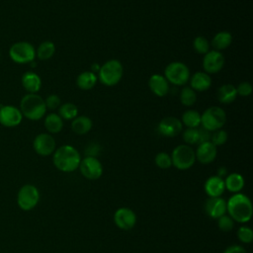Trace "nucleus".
Listing matches in <instances>:
<instances>
[{
  "label": "nucleus",
  "instance_id": "obj_1",
  "mask_svg": "<svg viewBox=\"0 0 253 253\" xmlns=\"http://www.w3.org/2000/svg\"><path fill=\"white\" fill-rule=\"evenodd\" d=\"M226 211L234 221L246 223L252 217V203L246 195L236 193L226 202Z\"/></svg>",
  "mask_w": 253,
  "mask_h": 253
},
{
  "label": "nucleus",
  "instance_id": "obj_2",
  "mask_svg": "<svg viewBox=\"0 0 253 253\" xmlns=\"http://www.w3.org/2000/svg\"><path fill=\"white\" fill-rule=\"evenodd\" d=\"M81 156L78 150L69 144L59 146L52 153V162L55 168L61 172L69 173L78 169Z\"/></svg>",
  "mask_w": 253,
  "mask_h": 253
},
{
  "label": "nucleus",
  "instance_id": "obj_3",
  "mask_svg": "<svg viewBox=\"0 0 253 253\" xmlns=\"http://www.w3.org/2000/svg\"><path fill=\"white\" fill-rule=\"evenodd\" d=\"M20 111L23 117L30 121H39L44 117L46 107L44 100L37 93H27L20 101Z\"/></svg>",
  "mask_w": 253,
  "mask_h": 253
},
{
  "label": "nucleus",
  "instance_id": "obj_4",
  "mask_svg": "<svg viewBox=\"0 0 253 253\" xmlns=\"http://www.w3.org/2000/svg\"><path fill=\"white\" fill-rule=\"evenodd\" d=\"M124 73V68L122 63L117 59H110L101 65L98 72L99 80L106 86L117 85Z\"/></svg>",
  "mask_w": 253,
  "mask_h": 253
},
{
  "label": "nucleus",
  "instance_id": "obj_5",
  "mask_svg": "<svg viewBox=\"0 0 253 253\" xmlns=\"http://www.w3.org/2000/svg\"><path fill=\"white\" fill-rule=\"evenodd\" d=\"M226 122V114L224 110L217 106L209 107L201 115L202 127L209 131L220 129Z\"/></svg>",
  "mask_w": 253,
  "mask_h": 253
},
{
  "label": "nucleus",
  "instance_id": "obj_6",
  "mask_svg": "<svg viewBox=\"0 0 253 253\" xmlns=\"http://www.w3.org/2000/svg\"><path fill=\"white\" fill-rule=\"evenodd\" d=\"M8 54L15 63H32L36 58V48L29 42H17L10 46Z\"/></svg>",
  "mask_w": 253,
  "mask_h": 253
},
{
  "label": "nucleus",
  "instance_id": "obj_7",
  "mask_svg": "<svg viewBox=\"0 0 253 253\" xmlns=\"http://www.w3.org/2000/svg\"><path fill=\"white\" fill-rule=\"evenodd\" d=\"M170 156L172 165L179 170L190 169L196 162L195 151L188 144H180L176 146Z\"/></svg>",
  "mask_w": 253,
  "mask_h": 253
},
{
  "label": "nucleus",
  "instance_id": "obj_8",
  "mask_svg": "<svg viewBox=\"0 0 253 253\" xmlns=\"http://www.w3.org/2000/svg\"><path fill=\"white\" fill-rule=\"evenodd\" d=\"M164 77L168 83L176 86H182L187 84L190 79V69L185 63L174 61L166 66L164 70Z\"/></svg>",
  "mask_w": 253,
  "mask_h": 253
},
{
  "label": "nucleus",
  "instance_id": "obj_9",
  "mask_svg": "<svg viewBox=\"0 0 253 253\" xmlns=\"http://www.w3.org/2000/svg\"><path fill=\"white\" fill-rule=\"evenodd\" d=\"M39 189L32 185L26 184L20 188L17 194V205L23 211H31L40 202Z\"/></svg>",
  "mask_w": 253,
  "mask_h": 253
},
{
  "label": "nucleus",
  "instance_id": "obj_10",
  "mask_svg": "<svg viewBox=\"0 0 253 253\" xmlns=\"http://www.w3.org/2000/svg\"><path fill=\"white\" fill-rule=\"evenodd\" d=\"M78 168L82 176L88 180H97L103 174V165L95 156H85L81 159Z\"/></svg>",
  "mask_w": 253,
  "mask_h": 253
},
{
  "label": "nucleus",
  "instance_id": "obj_11",
  "mask_svg": "<svg viewBox=\"0 0 253 253\" xmlns=\"http://www.w3.org/2000/svg\"><path fill=\"white\" fill-rule=\"evenodd\" d=\"M20 109L13 105H3L0 107V125L5 127L18 126L23 120Z\"/></svg>",
  "mask_w": 253,
  "mask_h": 253
},
{
  "label": "nucleus",
  "instance_id": "obj_12",
  "mask_svg": "<svg viewBox=\"0 0 253 253\" xmlns=\"http://www.w3.org/2000/svg\"><path fill=\"white\" fill-rule=\"evenodd\" d=\"M56 146L55 139L50 133H39L33 141V148L37 154L41 156H48L54 152Z\"/></svg>",
  "mask_w": 253,
  "mask_h": 253
},
{
  "label": "nucleus",
  "instance_id": "obj_13",
  "mask_svg": "<svg viewBox=\"0 0 253 253\" xmlns=\"http://www.w3.org/2000/svg\"><path fill=\"white\" fill-rule=\"evenodd\" d=\"M224 65V56L220 51L209 50L203 58V68L208 74L219 72Z\"/></svg>",
  "mask_w": 253,
  "mask_h": 253
},
{
  "label": "nucleus",
  "instance_id": "obj_14",
  "mask_svg": "<svg viewBox=\"0 0 253 253\" xmlns=\"http://www.w3.org/2000/svg\"><path fill=\"white\" fill-rule=\"evenodd\" d=\"M114 222L122 230H130L136 223V214L128 208H120L114 213Z\"/></svg>",
  "mask_w": 253,
  "mask_h": 253
},
{
  "label": "nucleus",
  "instance_id": "obj_15",
  "mask_svg": "<svg viewBox=\"0 0 253 253\" xmlns=\"http://www.w3.org/2000/svg\"><path fill=\"white\" fill-rule=\"evenodd\" d=\"M183 130L182 122L175 117H165L158 124V131L167 137H174Z\"/></svg>",
  "mask_w": 253,
  "mask_h": 253
},
{
  "label": "nucleus",
  "instance_id": "obj_16",
  "mask_svg": "<svg viewBox=\"0 0 253 253\" xmlns=\"http://www.w3.org/2000/svg\"><path fill=\"white\" fill-rule=\"evenodd\" d=\"M217 154V149L214 144L211 141H206L200 143L198 145L197 150L195 151L196 160H198L202 164H210L211 163Z\"/></svg>",
  "mask_w": 253,
  "mask_h": 253
},
{
  "label": "nucleus",
  "instance_id": "obj_17",
  "mask_svg": "<svg viewBox=\"0 0 253 253\" xmlns=\"http://www.w3.org/2000/svg\"><path fill=\"white\" fill-rule=\"evenodd\" d=\"M205 209L210 217L217 219L226 213V202L220 197H209L205 203Z\"/></svg>",
  "mask_w": 253,
  "mask_h": 253
},
{
  "label": "nucleus",
  "instance_id": "obj_18",
  "mask_svg": "<svg viewBox=\"0 0 253 253\" xmlns=\"http://www.w3.org/2000/svg\"><path fill=\"white\" fill-rule=\"evenodd\" d=\"M204 189L206 194L210 197V198H214V197H220L224 190H225V186H224V180L215 175V176H211L209 177L204 185Z\"/></svg>",
  "mask_w": 253,
  "mask_h": 253
},
{
  "label": "nucleus",
  "instance_id": "obj_19",
  "mask_svg": "<svg viewBox=\"0 0 253 253\" xmlns=\"http://www.w3.org/2000/svg\"><path fill=\"white\" fill-rule=\"evenodd\" d=\"M190 87L194 91L204 92L211 86V77L205 71H198L190 77Z\"/></svg>",
  "mask_w": 253,
  "mask_h": 253
},
{
  "label": "nucleus",
  "instance_id": "obj_20",
  "mask_svg": "<svg viewBox=\"0 0 253 253\" xmlns=\"http://www.w3.org/2000/svg\"><path fill=\"white\" fill-rule=\"evenodd\" d=\"M148 86L151 92L158 97H164L169 92V83L161 74H153L148 80Z\"/></svg>",
  "mask_w": 253,
  "mask_h": 253
},
{
  "label": "nucleus",
  "instance_id": "obj_21",
  "mask_svg": "<svg viewBox=\"0 0 253 253\" xmlns=\"http://www.w3.org/2000/svg\"><path fill=\"white\" fill-rule=\"evenodd\" d=\"M21 83L28 93H38L42 87L41 77L33 71L25 72L21 77Z\"/></svg>",
  "mask_w": 253,
  "mask_h": 253
},
{
  "label": "nucleus",
  "instance_id": "obj_22",
  "mask_svg": "<svg viewBox=\"0 0 253 253\" xmlns=\"http://www.w3.org/2000/svg\"><path fill=\"white\" fill-rule=\"evenodd\" d=\"M237 97L236 87L232 84H223L217 89V99L222 104H230Z\"/></svg>",
  "mask_w": 253,
  "mask_h": 253
},
{
  "label": "nucleus",
  "instance_id": "obj_23",
  "mask_svg": "<svg viewBox=\"0 0 253 253\" xmlns=\"http://www.w3.org/2000/svg\"><path fill=\"white\" fill-rule=\"evenodd\" d=\"M43 125L48 133H58L63 128V120L58 114L50 113L45 116Z\"/></svg>",
  "mask_w": 253,
  "mask_h": 253
},
{
  "label": "nucleus",
  "instance_id": "obj_24",
  "mask_svg": "<svg viewBox=\"0 0 253 253\" xmlns=\"http://www.w3.org/2000/svg\"><path fill=\"white\" fill-rule=\"evenodd\" d=\"M93 123L90 118L86 116H77L72 120L71 129L77 134H85L92 128Z\"/></svg>",
  "mask_w": 253,
  "mask_h": 253
},
{
  "label": "nucleus",
  "instance_id": "obj_25",
  "mask_svg": "<svg viewBox=\"0 0 253 253\" xmlns=\"http://www.w3.org/2000/svg\"><path fill=\"white\" fill-rule=\"evenodd\" d=\"M224 186L231 193H239L244 187V178L239 173H230L224 180Z\"/></svg>",
  "mask_w": 253,
  "mask_h": 253
},
{
  "label": "nucleus",
  "instance_id": "obj_26",
  "mask_svg": "<svg viewBox=\"0 0 253 253\" xmlns=\"http://www.w3.org/2000/svg\"><path fill=\"white\" fill-rule=\"evenodd\" d=\"M232 42V36L229 32H218L214 35V37L211 40V46L214 48V50H222L227 48Z\"/></svg>",
  "mask_w": 253,
  "mask_h": 253
},
{
  "label": "nucleus",
  "instance_id": "obj_27",
  "mask_svg": "<svg viewBox=\"0 0 253 253\" xmlns=\"http://www.w3.org/2000/svg\"><path fill=\"white\" fill-rule=\"evenodd\" d=\"M97 83V75L92 71L81 72L76 78V85L81 90H90Z\"/></svg>",
  "mask_w": 253,
  "mask_h": 253
},
{
  "label": "nucleus",
  "instance_id": "obj_28",
  "mask_svg": "<svg viewBox=\"0 0 253 253\" xmlns=\"http://www.w3.org/2000/svg\"><path fill=\"white\" fill-rule=\"evenodd\" d=\"M55 52V45L50 41H44L40 43L36 49V56L40 60H47L53 56Z\"/></svg>",
  "mask_w": 253,
  "mask_h": 253
},
{
  "label": "nucleus",
  "instance_id": "obj_29",
  "mask_svg": "<svg viewBox=\"0 0 253 253\" xmlns=\"http://www.w3.org/2000/svg\"><path fill=\"white\" fill-rule=\"evenodd\" d=\"M181 122L187 127L197 128L201 126V114L196 110H187L183 113Z\"/></svg>",
  "mask_w": 253,
  "mask_h": 253
},
{
  "label": "nucleus",
  "instance_id": "obj_30",
  "mask_svg": "<svg viewBox=\"0 0 253 253\" xmlns=\"http://www.w3.org/2000/svg\"><path fill=\"white\" fill-rule=\"evenodd\" d=\"M58 115L62 120H73L78 116V108L72 103H65L59 106Z\"/></svg>",
  "mask_w": 253,
  "mask_h": 253
},
{
  "label": "nucleus",
  "instance_id": "obj_31",
  "mask_svg": "<svg viewBox=\"0 0 253 253\" xmlns=\"http://www.w3.org/2000/svg\"><path fill=\"white\" fill-rule=\"evenodd\" d=\"M180 102L186 107H191L197 102V93L191 87H184L180 93Z\"/></svg>",
  "mask_w": 253,
  "mask_h": 253
},
{
  "label": "nucleus",
  "instance_id": "obj_32",
  "mask_svg": "<svg viewBox=\"0 0 253 253\" xmlns=\"http://www.w3.org/2000/svg\"><path fill=\"white\" fill-rule=\"evenodd\" d=\"M193 47L197 53L205 55L210 50V43L206 38L202 36H198L194 39Z\"/></svg>",
  "mask_w": 253,
  "mask_h": 253
},
{
  "label": "nucleus",
  "instance_id": "obj_33",
  "mask_svg": "<svg viewBox=\"0 0 253 253\" xmlns=\"http://www.w3.org/2000/svg\"><path fill=\"white\" fill-rule=\"evenodd\" d=\"M154 162L157 167L161 169H168L172 166V161H171V156L166 153V152H159L155 155Z\"/></svg>",
  "mask_w": 253,
  "mask_h": 253
},
{
  "label": "nucleus",
  "instance_id": "obj_34",
  "mask_svg": "<svg viewBox=\"0 0 253 253\" xmlns=\"http://www.w3.org/2000/svg\"><path fill=\"white\" fill-rule=\"evenodd\" d=\"M183 139L188 145L198 144L199 141V128L188 127L183 132Z\"/></svg>",
  "mask_w": 253,
  "mask_h": 253
},
{
  "label": "nucleus",
  "instance_id": "obj_35",
  "mask_svg": "<svg viewBox=\"0 0 253 253\" xmlns=\"http://www.w3.org/2000/svg\"><path fill=\"white\" fill-rule=\"evenodd\" d=\"M234 222L235 221L228 214H223L217 218V226L221 231L224 232L231 231L234 227Z\"/></svg>",
  "mask_w": 253,
  "mask_h": 253
},
{
  "label": "nucleus",
  "instance_id": "obj_36",
  "mask_svg": "<svg viewBox=\"0 0 253 253\" xmlns=\"http://www.w3.org/2000/svg\"><path fill=\"white\" fill-rule=\"evenodd\" d=\"M237 237L242 243H251L253 240V231L249 226H240L237 230Z\"/></svg>",
  "mask_w": 253,
  "mask_h": 253
},
{
  "label": "nucleus",
  "instance_id": "obj_37",
  "mask_svg": "<svg viewBox=\"0 0 253 253\" xmlns=\"http://www.w3.org/2000/svg\"><path fill=\"white\" fill-rule=\"evenodd\" d=\"M228 138V134L225 130L223 129H217L213 132V134H211V142L212 144H214L215 146H219V145H222L226 142Z\"/></svg>",
  "mask_w": 253,
  "mask_h": 253
},
{
  "label": "nucleus",
  "instance_id": "obj_38",
  "mask_svg": "<svg viewBox=\"0 0 253 253\" xmlns=\"http://www.w3.org/2000/svg\"><path fill=\"white\" fill-rule=\"evenodd\" d=\"M44 104L46 109L55 110L60 106V98L55 94H50L44 99Z\"/></svg>",
  "mask_w": 253,
  "mask_h": 253
},
{
  "label": "nucleus",
  "instance_id": "obj_39",
  "mask_svg": "<svg viewBox=\"0 0 253 253\" xmlns=\"http://www.w3.org/2000/svg\"><path fill=\"white\" fill-rule=\"evenodd\" d=\"M252 90H253V87H252L251 83H249V82H247V81H244V82L239 83L238 86L236 87L237 95H240V96H242V97L249 96V95L252 93Z\"/></svg>",
  "mask_w": 253,
  "mask_h": 253
},
{
  "label": "nucleus",
  "instance_id": "obj_40",
  "mask_svg": "<svg viewBox=\"0 0 253 253\" xmlns=\"http://www.w3.org/2000/svg\"><path fill=\"white\" fill-rule=\"evenodd\" d=\"M211 131L205 129V128H199V141L198 144L206 142V141H211Z\"/></svg>",
  "mask_w": 253,
  "mask_h": 253
},
{
  "label": "nucleus",
  "instance_id": "obj_41",
  "mask_svg": "<svg viewBox=\"0 0 253 253\" xmlns=\"http://www.w3.org/2000/svg\"><path fill=\"white\" fill-rule=\"evenodd\" d=\"M222 253H247V252L243 246L233 244V245L226 247Z\"/></svg>",
  "mask_w": 253,
  "mask_h": 253
},
{
  "label": "nucleus",
  "instance_id": "obj_42",
  "mask_svg": "<svg viewBox=\"0 0 253 253\" xmlns=\"http://www.w3.org/2000/svg\"><path fill=\"white\" fill-rule=\"evenodd\" d=\"M100 67H101V65H99L98 63H93V64L91 65V69H92V72L96 74V72H99V70H100Z\"/></svg>",
  "mask_w": 253,
  "mask_h": 253
},
{
  "label": "nucleus",
  "instance_id": "obj_43",
  "mask_svg": "<svg viewBox=\"0 0 253 253\" xmlns=\"http://www.w3.org/2000/svg\"><path fill=\"white\" fill-rule=\"evenodd\" d=\"M225 174H226V169H225L224 167H221V168L218 169V171H217V176H219V177L222 178Z\"/></svg>",
  "mask_w": 253,
  "mask_h": 253
},
{
  "label": "nucleus",
  "instance_id": "obj_44",
  "mask_svg": "<svg viewBox=\"0 0 253 253\" xmlns=\"http://www.w3.org/2000/svg\"><path fill=\"white\" fill-rule=\"evenodd\" d=\"M0 58H1V52H0Z\"/></svg>",
  "mask_w": 253,
  "mask_h": 253
}]
</instances>
